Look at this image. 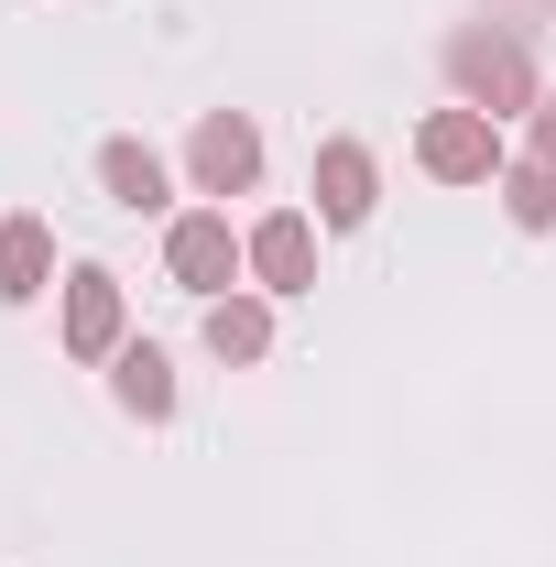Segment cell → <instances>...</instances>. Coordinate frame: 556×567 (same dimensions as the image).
<instances>
[{"label": "cell", "mask_w": 556, "mask_h": 567, "mask_svg": "<svg viewBox=\"0 0 556 567\" xmlns=\"http://www.w3.org/2000/svg\"><path fill=\"white\" fill-rule=\"evenodd\" d=\"M99 186H110L132 218H153L164 208V153H153V142H110V153H99Z\"/></svg>", "instance_id": "obj_10"}, {"label": "cell", "mask_w": 556, "mask_h": 567, "mask_svg": "<svg viewBox=\"0 0 556 567\" xmlns=\"http://www.w3.org/2000/svg\"><path fill=\"white\" fill-rule=\"evenodd\" d=\"M382 208V164H371V142H317V229H360V218Z\"/></svg>", "instance_id": "obj_5"}, {"label": "cell", "mask_w": 556, "mask_h": 567, "mask_svg": "<svg viewBox=\"0 0 556 567\" xmlns=\"http://www.w3.org/2000/svg\"><path fill=\"white\" fill-rule=\"evenodd\" d=\"M55 284V229L44 218H0V306H33Z\"/></svg>", "instance_id": "obj_9"}, {"label": "cell", "mask_w": 556, "mask_h": 567, "mask_svg": "<svg viewBox=\"0 0 556 567\" xmlns=\"http://www.w3.org/2000/svg\"><path fill=\"white\" fill-rule=\"evenodd\" d=\"M447 76H459V99L491 110V121H513V110H535V99H546V87H535V55H524V33H502V22L447 33Z\"/></svg>", "instance_id": "obj_1"}, {"label": "cell", "mask_w": 556, "mask_h": 567, "mask_svg": "<svg viewBox=\"0 0 556 567\" xmlns=\"http://www.w3.org/2000/svg\"><path fill=\"white\" fill-rule=\"evenodd\" d=\"M502 218L513 229H556V164H535V153L502 164Z\"/></svg>", "instance_id": "obj_12"}, {"label": "cell", "mask_w": 556, "mask_h": 567, "mask_svg": "<svg viewBox=\"0 0 556 567\" xmlns=\"http://www.w3.org/2000/svg\"><path fill=\"white\" fill-rule=\"evenodd\" d=\"M251 284H262V295H306V284H317V218H295V208L262 218V229H251Z\"/></svg>", "instance_id": "obj_6"}, {"label": "cell", "mask_w": 556, "mask_h": 567, "mask_svg": "<svg viewBox=\"0 0 556 567\" xmlns=\"http://www.w3.org/2000/svg\"><path fill=\"white\" fill-rule=\"evenodd\" d=\"M415 164L436 175V186H502V121L470 110V99H447V110H425Z\"/></svg>", "instance_id": "obj_2"}, {"label": "cell", "mask_w": 556, "mask_h": 567, "mask_svg": "<svg viewBox=\"0 0 556 567\" xmlns=\"http://www.w3.org/2000/svg\"><path fill=\"white\" fill-rule=\"evenodd\" d=\"M535 164H556V99H535Z\"/></svg>", "instance_id": "obj_13"}, {"label": "cell", "mask_w": 556, "mask_h": 567, "mask_svg": "<svg viewBox=\"0 0 556 567\" xmlns=\"http://www.w3.org/2000/svg\"><path fill=\"white\" fill-rule=\"evenodd\" d=\"M164 274L186 284V295H208V306H218L229 284L251 274V240H229V218H218V208H186L175 229H164Z\"/></svg>", "instance_id": "obj_3"}, {"label": "cell", "mask_w": 556, "mask_h": 567, "mask_svg": "<svg viewBox=\"0 0 556 567\" xmlns=\"http://www.w3.org/2000/svg\"><path fill=\"white\" fill-rule=\"evenodd\" d=\"M110 393H121V415L164 425L175 415V360L153 350V339H121V350H110Z\"/></svg>", "instance_id": "obj_8"}, {"label": "cell", "mask_w": 556, "mask_h": 567, "mask_svg": "<svg viewBox=\"0 0 556 567\" xmlns=\"http://www.w3.org/2000/svg\"><path fill=\"white\" fill-rule=\"evenodd\" d=\"M66 350L76 360H110L121 350V274H66Z\"/></svg>", "instance_id": "obj_7"}, {"label": "cell", "mask_w": 556, "mask_h": 567, "mask_svg": "<svg viewBox=\"0 0 556 567\" xmlns=\"http://www.w3.org/2000/svg\"><path fill=\"white\" fill-rule=\"evenodd\" d=\"M208 350L218 360H262L274 350V306H262V295H218L208 306Z\"/></svg>", "instance_id": "obj_11"}, {"label": "cell", "mask_w": 556, "mask_h": 567, "mask_svg": "<svg viewBox=\"0 0 556 567\" xmlns=\"http://www.w3.org/2000/svg\"><path fill=\"white\" fill-rule=\"evenodd\" d=\"M186 175H197V197H240V186L262 175V132H251L240 110H208L197 142H186Z\"/></svg>", "instance_id": "obj_4"}]
</instances>
